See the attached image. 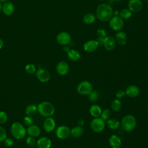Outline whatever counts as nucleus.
<instances>
[{
  "mask_svg": "<svg viewBox=\"0 0 148 148\" xmlns=\"http://www.w3.org/2000/svg\"><path fill=\"white\" fill-rule=\"evenodd\" d=\"M136 119L131 114H127L124 116L120 122V125L124 131L126 132H131L133 131L136 126Z\"/></svg>",
  "mask_w": 148,
  "mask_h": 148,
  "instance_id": "2",
  "label": "nucleus"
},
{
  "mask_svg": "<svg viewBox=\"0 0 148 148\" xmlns=\"http://www.w3.org/2000/svg\"><path fill=\"white\" fill-rule=\"evenodd\" d=\"M105 127V121L100 117H95L92 120L90 123V128L92 131L99 133L102 132Z\"/></svg>",
  "mask_w": 148,
  "mask_h": 148,
  "instance_id": "6",
  "label": "nucleus"
},
{
  "mask_svg": "<svg viewBox=\"0 0 148 148\" xmlns=\"http://www.w3.org/2000/svg\"><path fill=\"white\" fill-rule=\"evenodd\" d=\"M113 14L112 7L108 3H101L96 9L95 16L99 21L106 22L109 21Z\"/></svg>",
  "mask_w": 148,
  "mask_h": 148,
  "instance_id": "1",
  "label": "nucleus"
},
{
  "mask_svg": "<svg viewBox=\"0 0 148 148\" xmlns=\"http://www.w3.org/2000/svg\"><path fill=\"white\" fill-rule=\"evenodd\" d=\"M99 45L96 40H90L87 41L83 45V49L86 52L92 53L97 50Z\"/></svg>",
  "mask_w": 148,
  "mask_h": 148,
  "instance_id": "14",
  "label": "nucleus"
},
{
  "mask_svg": "<svg viewBox=\"0 0 148 148\" xmlns=\"http://www.w3.org/2000/svg\"><path fill=\"white\" fill-rule=\"evenodd\" d=\"M10 132L15 139H21L25 136L27 129L21 123L14 122L10 127Z\"/></svg>",
  "mask_w": 148,
  "mask_h": 148,
  "instance_id": "4",
  "label": "nucleus"
},
{
  "mask_svg": "<svg viewBox=\"0 0 148 148\" xmlns=\"http://www.w3.org/2000/svg\"><path fill=\"white\" fill-rule=\"evenodd\" d=\"M114 1H122V0H113Z\"/></svg>",
  "mask_w": 148,
  "mask_h": 148,
  "instance_id": "46",
  "label": "nucleus"
},
{
  "mask_svg": "<svg viewBox=\"0 0 148 148\" xmlns=\"http://www.w3.org/2000/svg\"><path fill=\"white\" fill-rule=\"evenodd\" d=\"M9 1V0H0V2H3V3H4V2H6V1Z\"/></svg>",
  "mask_w": 148,
  "mask_h": 148,
  "instance_id": "45",
  "label": "nucleus"
},
{
  "mask_svg": "<svg viewBox=\"0 0 148 148\" xmlns=\"http://www.w3.org/2000/svg\"><path fill=\"white\" fill-rule=\"evenodd\" d=\"M7 138V133L6 130L0 126V142H3L5 139Z\"/></svg>",
  "mask_w": 148,
  "mask_h": 148,
  "instance_id": "36",
  "label": "nucleus"
},
{
  "mask_svg": "<svg viewBox=\"0 0 148 148\" xmlns=\"http://www.w3.org/2000/svg\"><path fill=\"white\" fill-rule=\"evenodd\" d=\"M125 91L126 95L131 98L136 97L140 93V90L138 87L134 84L129 85L126 88Z\"/></svg>",
  "mask_w": 148,
  "mask_h": 148,
  "instance_id": "17",
  "label": "nucleus"
},
{
  "mask_svg": "<svg viewBox=\"0 0 148 148\" xmlns=\"http://www.w3.org/2000/svg\"><path fill=\"white\" fill-rule=\"evenodd\" d=\"M2 12L6 16L12 15L14 12V4L8 1L3 3L2 5Z\"/></svg>",
  "mask_w": 148,
  "mask_h": 148,
  "instance_id": "18",
  "label": "nucleus"
},
{
  "mask_svg": "<svg viewBox=\"0 0 148 148\" xmlns=\"http://www.w3.org/2000/svg\"><path fill=\"white\" fill-rule=\"evenodd\" d=\"M76 90L79 94L83 95H88L93 90V87L90 82L83 80L78 84Z\"/></svg>",
  "mask_w": 148,
  "mask_h": 148,
  "instance_id": "5",
  "label": "nucleus"
},
{
  "mask_svg": "<svg viewBox=\"0 0 148 148\" xmlns=\"http://www.w3.org/2000/svg\"><path fill=\"white\" fill-rule=\"evenodd\" d=\"M36 78L42 83H46L50 79V73L46 69L39 68L35 72Z\"/></svg>",
  "mask_w": 148,
  "mask_h": 148,
  "instance_id": "9",
  "label": "nucleus"
},
{
  "mask_svg": "<svg viewBox=\"0 0 148 148\" xmlns=\"http://www.w3.org/2000/svg\"><path fill=\"white\" fill-rule=\"evenodd\" d=\"M56 135L60 139H66L71 135V130L66 125L59 126L56 131Z\"/></svg>",
  "mask_w": 148,
  "mask_h": 148,
  "instance_id": "8",
  "label": "nucleus"
},
{
  "mask_svg": "<svg viewBox=\"0 0 148 148\" xmlns=\"http://www.w3.org/2000/svg\"><path fill=\"white\" fill-rule=\"evenodd\" d=\"M119 16L123 20H127L132 16V12L128 9H123L119 12Z\"/></svg>",
  "mask_w": 148,
  "mask_h": 148,
  "instance_id": "29",
  "label": "nucleus"
},
{
  "mask_svg": "<svg viewBox=\"0 0 148 148\" xmlns=\"http://www.w3.org/2000/svg\"><path fill=\"white\" fill-rule=\"evenodd\" d=\"M89 112L90 114L94 117V118L95 117H99L101 116V112H102V109L98 105H92L90 106L89 109Z\"/></svg>",
  "mask_w": 148,
  "mask_h": 148,
  "instance_id": "23",
  "label": "nucleus"
},
{
  "mask_svg": "<svg viewBox=\"0 0 148 148\" xmlns=\"http://www.w3.org/2000/svg\"><path fill=\"white\" fill-rule=\"evenodd\" d=\"M63 50H64V52L68 53V52L70 50V48H69V47L68 46L65 45V46H64V47H63Z\"/></svg>",
  "mask_w": 148,
  "mask_h": 148,
  "instance_id": "42",
  "label": "nucleus"
},
{
  "mask_svg": "<svg viewBox=\"0 0 148 148\" xmlns=\"http://www.w3.org/2000/svg\"><path fill=\"white\" fill-rule=\"evenodd\" d=\"M100 1H106V0H100Z\"/></svg>",
  "mask_w": 148,
  "mask_h": 148,
  "instance_id": "47",
  "label": "nucleus"
},
{
  "mask_svg": "<svg viewBox=\"0 0 148 148\" xmlns=\"http://www.w3.org/2000/svg\"><path fill=\"white\" fill-rule=\"evenodd\" d=\"M3 45H4V42L3 40L1 38H0V49H1L3 47Z\"/></svg>",
  "mask_w": 148,
  "mask_h": 148,
  "instance_id": "43",
  "label": "nucleus"
},
{
  "mask_svg": "<svg viewBox=\"0 0 148 148\" xmlns=\"http://www.w3.org/2000/svg\"><path fill=\"white\" fill-rule=\"evenodd\" d=\"M106 124L110 129L116 130L120 127V122L114 118H110L109 120H107Z\"/></svg>",
  "mask_w": 148,
  "mask_h": 148,
  "instance_id": "24",
  "label": "nucleus"
},
{
  "mask_svg": "<svg viewBox=\"0 0 148 148\" xmlns=\"http://www.w3.org/2000/svg\"><path fill=\"white\" fill-rule=\"evenodd\" d=\"M99 97V94L97 90H92L91 93L88 95V99L91 102H96Z\"/></svg>",
  "mask_w": 148,
  "mask_h": 148,
  "instance_id": "30",
  "label": "nucleus"
},
{
  "mask_svg": "<svg viewBox=\"0 0 148 148\" xmlns=\"http://www.w3.org/2000/svg\"><path fill=\"white\" fill-rule=\"evenodd\" d=\"M26 144L30 147H34L36 145V141L34 137L29 136L26 139Z\"/></svg>",
  "mask_w": 148,
  "mask_h": 148,
  "instance_id": "33",
  "label": "nucleus"
},
{
  "mask_svg": "<svg viewBox=\"0 0 148 148\" xmlns=\"http://www.w3.org/2000/svg\"><path fill=\"white\" fill-rule=\"evenodd\" d=\"M77 124L79 125L82 127L84 124V120L82 118H80L77 120Z\"/></svg>",
  "mask_w": 148,
  "mask_h": 148,
  "instance_id": "41",
  "label": "nucleus"
},
{
  "mask_svg": "<svg viewBox=\"0 0 148 148\" xmlns=\"http://www.w3.org/2000/svg\"><path fill=\"white\" fill-rule=\"evenodd\" d=\"M23 123L24 124L27 125V126H29L33 124L34 123V119L32 116H26L24 117L23 119Z\"/></svg>",
  "mask_w": 148,
  "mask_h": 148,
  "instance_id": "34",
  "label": "nucleus"
},
{
  "mask_svg": "<svg viewBox=\"0 0 148 148\" xmlns=\"http://www.w3.org/2000/svg\"><path fill=\"white\" fill-rule=\"evenodd\" d=\"M143 4L141 0H130L128 3V9L134 13H137L142 9Z\"/></svg>",
  "mask_w": 148,
  "mask_h": 148,
  "instance_id": "11",
  "label": "nucleus"
},
{
  "mask_svg": "<svg viewBox=\"0 0 148 148\" xmlns=\"http://www.w3.org/2000/svg\"><path fill=\"white\" fill-rule=\"evenodd\" d=\"M115 40L116 43H117L120 46L125 45L127 42V36L125 32L122 31H119L116 33Z\"/></svg>",
  "mask_w": 148,
  "mask_h": 148,
  "instance_id": "21",
  "label": "nucleus"
},
{
  "mask_svg": "<svg viewBox=\"0 0 148 148\" xmlns=\"http://www.w3.org/2000/svg\"><path fill=\"white\" fill-rule=\"evenodd\" d=\"M25 71L27 73L29 74H32L36 72V68L35 65L32 64H28L25 67Z\"/></svg>",
  "mask_w": 148,
  "mask_h": 148,
  "instance_id": "32",
  "label": "nucleus"
},
{
  "mask_svg": "<svg viewBox=\"0 0 148 148\" xmlns=\"http://www.w3.org/2000/svg\"><path fill=\"white\" fill-rule=\"evenodd\" d=\"M109 143L112 148H120L121 140L118 135L113 134L109 138Z\"/></svg>",
  "mask_w": 148,
  "mask_h": 148,
  "instance_id": "19",
  "label": "nucleus"
},
{
  "mask_svg": "<svg viewBox=\"0 0 148 148\" xmlns=\"http://www.w3.org/2000/svg\"><path fill=\"white\" fill-rule=\"evenodd\" d=\"M96 19V16L93 13H88L86 14L83 17V21L84 23L86 24H92Z\"/></svg>",
  "mask_w": 148,
  "mask_h": 148,
  "instance_id": "27",
  "label": "nucleus"
},
{
  "mask_svg": "<svg viewBox=\"0 0 148 148\" xmlns=\"http://www.w3.org/2000/svg\"><path fill=\"white\" fill-rule=\"evenodd\" d=\"M126 95L125 94V91L122 90H120L119 91H117L116 93V97L117 99H120L123 98L125 95Z\"/></svg>",
  "mask_w": 148,
  "mask_h": 148,
  "instance_id": "39",
  "label": "nucleus"
},
{
  "mask_svg": "<svg viewBox=\"0 0 148 148\" xmlns=\"http://www.w3.org/2000/svg\"><path fill=\"white\" fill-rule=\"evenodd\" d=\"M40 128L39 126L36 125L32 124L31 125H29L27 128V134L31 136L32 137H37L40 135Z\"/></svg>",
  "mask_w": 148,
  "mask_h": 148,
  "instance_id": "20",
  "label": "nucleus"
},
{
  "mask_svg": "<svg viewBox=\"0 0 148 148\" xmlns=\"http://www.w3.org/2000/svg\"><path fill=\"white\" fill-rule=\"evenodd\" d=\"M38 112V106L34 104H30L28 105L25 110V113L27 116H33Z\"/></svg>",
  "mask_w": 148,
  "mask_h": 148,
  "instance_id": "26",
  "label": "nucleus"
},
{
  "mask_svg": "<svg viewBox=\"0 0 148 148\" xmlns=\"http://www.w3.org/2000/svg\"><path fill=\"white\" fill-rule=\"evenodd\" d=\"M36 145L38 148H50L51 140L46 136H42L38 139Z\"/></svg>",
  "mask_w": 148,
  "mask_h": 148,
  "instance_id": "16",
  "label": "nucleus"
},
{
  "mask_svg": "<svg viewBox=\"0 0 148 148\" xmlns=\"http://www.w3.org/2000/svg\"><path fill=\"white\" fill-rule=\"evenodd\" d=\"M0 147H1V145H0Z\"/></svg>",
  "mask_w": 148,
  "mask_h": 148,
  "instance_id": "49",
  "label": "nucleus"
},
{
  "mask_svg": "<svg viewBox=\"0 0 148 148\" xmlns=\"http://www.w3.org/2000/svg\"><path fill=\"white\" fill-rule=\"evenodd\" d=\"M83 132L84 130L82 126H76L71 130V135L73 138H77L82 135Z\"/></svg>",
  "mask_w": 148,
  "mask_h": 148,
  "instance_id": "25",
  "label": "nucleus"
},
{
  "mask_svg": "<svg viewBox=\"0 0 148 148\" xmlns=\"http://www.w3.org/2000/svg\"><path fill=\"white\" fill-rule=\"evenodd\" d=\"M56 40L61 45H68L71 42V36L68 32L62 31L57 35Z\"/></svg>",
  "mask_w": 148,
  "mask_h": 148,
  "instance_id": "10",
  "label": "nucleus"
},
{
  "mask_svg": "<svg viewBox=\"0 0 148 148\" xmlns=\"http://www.w3.org/2000/svg\"><path fill=\"white\" fill-rule=\"evenodd\" d=\"M116 45V42L115 39L112 36H106L104 38L103 46L106 50L108 51L113 50Z\"/></svg>",
  "mask_w": 148,
  "mask_h": 148,
  "instance_id": "15",
  "label": "nucleus"
},
{
  "mask_svg": "<svg viewBox=\"0 0 148 148\" xmlns=\"http://www.w3.org/2000/svg\"><path fill=\"white\" fill-rule=\"evenodd\" d=\"M8 120V114L4 111H0V124H5Z\"/></svg>",
  "mask_w": 148,
  "mask_h": 148,
  "instance_id": "35",
  "label": "nucleus"
},
{
  "mask_svg": "<svg viewBox=\"0 0 148 148\" xmlns=\"http://www.w3.org/2000/svg\"><path fill=\"white\" fill-rule=\"evenodd\" d=\"M56 125L55 120L51 117H47L43 121V127L46 132H51L55 129Z\"/></svg>",
  "mask_w": 148,
  "mask_h": 148,
  "instance_id": "12",
  "label": "nucleus"
},
{
  "mask_svg": "<svg viewBox=\"0 0 148 148\" xmlns=\"http://www.w3.org/2000/svg\"><path fill=\"white\" fill-rule=\"evenodd\" d=\"M111 109L113 111L115 112H117L120 110L121 106H122V103L121 102L119 99H113L112 102H111Z\"/></svg>",
  "mask_w": 148,
  "mask_h": 148,
  "instance_id": "28",
  "label": "nucleus"
},
{
  "mask_svg": "<svg viewBox=\"0 0 148 148\" xmlns=\"http://www.w3.org/2000/svg\"><path fill=\"white\" fill-rule=\"evenodd\" d=\"M4 142V144L7 147H11L14 145V140L11 138H6Z\"/></svg>",
  "mask_w": 148,
  "mask_h": 148,
  "instance_id": "38",
  "label": "nucleus"
},
{
  "mask_svg": "<svg viewBox=\"0 0 148 148\" xmlns=\"http://www.w3.org/2000/svg\"><path fill=\"white\" fill-rule=\"evenodd\" d=\"M146 1H147V2H148V0H146Z\"/></svg>",
  "mask_w": 148,
  "mask_h": 148,
  "instance_id": "48",
  "label": "nucleus"
},
{
  "mask_svg": "<svg viewBox=\"0 0 148 148\" xmlns=\"http://www.w3.org/2000/svg\"><path fill=\"white\" fill-rule=\"evenodd\" d=\"M109 25L112 30L119 31L123 28L124 21L120 16H114L109 20Z\"/></svg>",
  "mask_w": 148,
  "mask_h": 148,
  "instance_id": "7",
  "label": "nucleus"
},
{
  "mask_svg": "<svg viewBox=\"0 0 148 148\" xmlns=\"http://www.w3.org/2000/svg\"><path fill=\"white\" fill-rule=\"evenodd\" d=\"M56 69L58 75L61 76H64L68 73L69 69V66L68 64L66 61H61L57 64Z\"/></svg>",
  "mask_w": 148,
  "mask_h": 148,
  "instance_id": "13",
  "label": "nucleus"
},
{
  "mask_svg": "<svg viewBox=\"0 0 148 148\" xmlns=\"http://www.w3.org/2000/svg\"><path fill=\"white\" fill-rule=\"evenodd\" d=\"M2 4L1 3V2H0V13L2 12Z\"/></svg>",
  "mask_w": 148,
  "mask_h": 148,
  "instance_id": "44",
  "label": "nucleus"
},
{
  "mask_svg": "<svg viewBox=\"0 0 148 148\" xmlns=\"http://www.w3.org/2000/svg\"><path fill=\"white\" fill-rule=\"evenodd\" d=\"M97 35L98 38H105L106 36V31L103 28H99L97 31Z\"/></svg>",
  "mask_w": 148,
  "mask_h": 148,
  "instance_id": "37",
  "label": "nucleus"
},
{
  "mask_svg": "<svg viewBox=\"0 0 148 148\" xmlns=\"http://www.w3.org/2000/svg\"><path fill=\"white\" fill-rule=\"evenodd\" d=\"M111 115H112L111 110L109 109H106L103 110H102L100 117L104 121H106V120L107 121L110 118Z\"/></svg>",
  "mask_w": 148,
  "mask_h": 148,
  "instance_id": "31",
  "label": "nucleus"
},
{
  "mask_svg": "<svg viewBox=\"0 0 148 148\" xmlns=\"http://www.w3.org/2000/svg\"><path fill=\"white\" fill-rule=\"evenodd\" d=\"M67 57L68 59L72 61H77L81 58V54L77 50L70 49L67 53Z\"/></svg>",
  "mask_w": 148,
  "mask_h": 148,
  "instance_id": "22",
  "label": "nucleus"
},
{
  "mask_svg": "<svg viewBox=\"0 0 148 148\" xmlns=\"http://www.w3.org/2000/svg\"><path fill=\"white\" fill-rule=\"evenodd\" d=\"M96 41L98 43V45H103V42H104V38H98L97 39Z\"/></svg>",
  "mask_w": 148,
  "mask_h": 148,
  "instance_id": "40",
  "label": "nucleus"
},
{
  "mask_svg": "<svg viewBox=\"0 0 148 148\" xmlns=\"http://www.w3.org/2000/svg\"><path fill=\"white\" fill-rule=\"evenodd\" d=\"M38 112L42 116L47 117L53 116L55 112V108L53 104L49 101L40 102L38 106Z\"/></svg>",
  "mask_w": 148,
  "mask_h": 148,
  "instance_id": "3",
  "label": "nucleus"
}]
</instances>
